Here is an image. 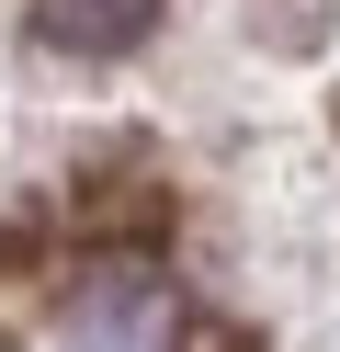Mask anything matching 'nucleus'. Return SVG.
Segmentation results:
<instances>
[{"label": "nucleus", "instance_id": "f257e3e1", "mask_svg": "<svg viewBox=\"0 0 340 352\" xmlns=\"http://www.w3.org/2000/svg\"><path fill=\"white\" fill-rule=\"evenodd\" d=\"M181 341H193V318L148 261H102L57 307V352H181Z\"/></svg>", "mask_w": 340, "mask_h": 352}, {"label": "nucleus", "instance_id": "f03ea898", "mask_svg": "<svg viewBox=\"0 0 340 352\" xmlns=\"http://www.w3.org/2000/svg\"><path fill=\"white\" fill-rule=\"evenodd\" d=\"M148 12H159V0H34V34H45V46L102 57V46H136V34H148Z\"/></svg>", "mask_w": 340, "mask_h": 352}]
</instances>
